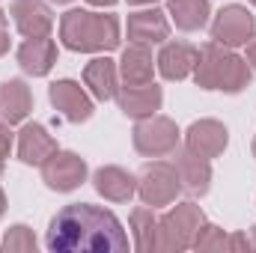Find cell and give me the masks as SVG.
Segmentation results:
<instances>
[{"label":"cell","instance_id":"obj_1","mask_svg":"<svg viewBox=\"0 0 256 253\" xmlns=\"http://www.w3.org/2000/svg\"><path fill=\"white\" fill-rule=\"evenodd\" d=\"M45 244L57 253H122L128 238L114 212L92 202H72L60 208L48 224Z\"/></svg>","mask_w":256,"mask_h":253},{"label":"cell","instance_id":"obj_2","mask_svg":"<svg viewBox=\"0 0 256 253\" xmlns=\"http://www.w3.org/2000/svg\"><path fill=\"white\" fill-rule=\"evenodd\" d=\"M60 39L66 48L84 54L114 51L120 45V21L116 15H104V12L68 9L60 18Z\"/></svg>","mask_w":256,"mask_h":253},{"label":"cell","instance_id":"obj_3","mask_svg":"<svg viewBox=\"0 0 256 253\" xmlns=\"http://www.w3.org/2000/svg\"><path fill=\"white\" fill-rule=\"evenodd\" d=\"M250 66L244 57L230 51L220 42H208L200 51V60L194 68V80L202 90H220V92H242L250 84Z\"/></svg>","mask_w":256,"mask_h":253},{"label":"cell","instance_id":"obj_4","mask_svg":"<svg viewBox=\"0 0 256 253\" xmlns=\"http://www.w3.org/2000/svg\"><path fill=\"white\" fill-rule=\"evenodd\" d=\"M206 214L196 202H179L173 212L158 218V250H188L196 242Z\"/></svg>","mask_w":256,"mask_h":253},{"label":"cell","instance_id":"obj_5","mask_svg":"<svg viewBox=\"0 0 256 253\" xmlns=\"http://www.w3.org/2000/svg\"><path fill=\"white\" fill-rule=\"evenodd\" d=\"M182 190V179H179V170L167 161H155V164H146L137 176V194L146 206L158 208V206H170L176 200V194Z\"/></svg>","mask_w":256,"mask_h":253},{"label":"cell","instance_id":"obj_6","mask_svg":"<svg viewBox=\"0 0 256 253\" xmlns=\"http://www.w3.org/2000/svg\"><path fill=\"white\" fill-rule=\"evenodd\" d=\"M134 149L146 158H161V155H170L176 152L179 146V128L173 120L167 116H146L134 126Z\"/></svg>","mask_w":256,"mask_h":253},{"label":"cell","instance_id":"obj_7","mask_svg":"<svg viewBox=\"0 0 256 253\" xmlns=\"http://www.w3.org/2000/svg\"><path fill=\"white\" fill-rule=\"evenodd\" d=\"M256 30V18L238 3H230L218 12L214 24H212V39L226 45V48H236V45H248L250 36Z\"/></svg>","mask_w":256,"mask_h":253},{"label":"cell","instance_id":"obj_8","mask_svg":"<svg viewBox=\"0 0 256 253\" xmlns=\"http://www.w3.org/2000/svg\"><path fill=\"white\" fill-rule=\"evenodd\" d=\"M42 179L51 190H74L78 185H84L86 179V161L74 152H54L45 164H42Z\"/></svg>","mask_w":256,"mask_h":253},{"label":"cell","instance_id":"obj_9","mask_svg":"<svg viewBox=\"0 0 256 253\" xmlns=\"http://www.w3.org/2000/svg\"><path fill=\"white\" fill-rule=\"evenodd\" d=\"M116 102H120V110L126 116H131V120H146V116H155V110H161L164 92L152 80L149 84H137V86L126 84L116 92Z\"/></svg>","mask_w":256,"mask_h":253},{"label":"cell","instance_id":"obj_10","mask_svg":"<svg viewBox=\"0 0 256 253\" xmlns=\"http://www.w3.org/2000/svg\"><path fill=\"white\" fill-rule=\"evenodd\" d=\"M51 104L63 114L68 122H86L92 116V102L74 80H57L51 84Z\"/></svg>","mask_w":256,"mask_h":253},{"label":"cell","instance_id":"obj_11","mask_svg":"<svg viewBox=\"0 0 256 253\" xmlns=\"http://www.w3.org/2000/svg\"><path fill=\"white\" fill-rule=\"evenodd\" d=\"M9 15L15 21V27L27 36V39H39L48 36L54 27V15L42 0H15L9 6Z\"/></svg>","mask_w":256,"mask_h":253},{"label":"cell","instance_id":"obj_12","mask_svg":"<svg viewBox=\"0 0 256 253\" xmlns=\"http://www.w3.org/2000/svg\"><path fill=\"white\" fill-rule=\"evenodd\" d=\"M226 143H230V131H226V126H220L218 120H200V122H194L188 128V149L196 152L200 158L212 161V158L224 155Z\"/></svg>","mask_w":256,"mask_h":253},{"label":"cell","instance_id":"obj_13","mask_svg":"<svg viewBox=\"0 0 256 253\" xmlns=\"http://www.w3.org/2000/svg\"><path fill=\"white\" fill-rule=\"evenodd\" d=\"M57 152V140L48 134V128L39 126V122H27L18 134V158L24 164H33V167H42L51 155Z\"/></svg>","mask_w":256,"mask_h":253},{"label":"cell","instance_id":"obj_14","mask_svg":"<svg viewBox=\"0 0 256 253\" xmlns=\"http://www.w3.org/2000/svg\"><path fill=\"white\" fill-rule=\"evenodd\" d=\"M170 36V21L161 9H143L128 15V39L137 45H158Z\"/></svg>","mask_w":256,"mask_h":253},{"label":"cell","instance_id":"obj_15","mask_svg":"<svg viewBox=\"0 0 256 253\" xmlns=\"http://www.w3.org/2000/svg\"><path fill=\"white\" fill-rule=\"evenodd\" d=\"M176 170H179V179H182V188L185 190H191L194 196L208 194V185H212L208 158H200V155L191 152L188 146H185V149L176 146Z\"/></svg>","mask_w":256,"mask_h":253},{"label":"cell","instance_id":"obj_16","mask_svg":"<svg viewBox=\"0 0 256 253\" xmlns=\"http://www.w3.org/2000/svg\"><path fill=\"white\" fill-rule=\"evenodd\" d=\"M196 60H200V51L188 45V42H167L158 54V68L167 80H185L196 68Z\"/></svg>","mask_w":256,"mask_h":253},{"label":"cell","instance_id":"obj_17","mask_svg":"<svg viewBox=\"0 0 256 253\" xmlns=\"http://www.w3.org/2000/svg\"><path fill=\"white\" fill-rule=\"evenodd\" d=\"M33 110V96L30 86L24 80H3L0 84V122L15 126L21 120H27V114Z\"/></svg>","mask_w":256,"mask_h":253},{"label":"cell","instance_id":"obj_18","mask_svg":"<svg viewBox=\"0 0 256 253\" xmlns=\"http://www.w3.org/2000/svg\"><path fill=\"white\" fill-rule=\"evenodd\" d=\"M57 63V45L48 39V36H39V39H27L21 48H18V66L33 74V78H42L48 74Z\"/></svg>","mask_w":256,"mask_h":253},{"label":"cell","instance_id":"obj_19","mask_svg":"<svg viewBox=\"0 0 256 253\" xmlns=\"http://www.w3.org/2000/svg\"><path fill=\"white\" fill-rule=\"evenodd\" d=\"M92 185L110 202H128L137 194V179L122 167H98L92 176Z\"/></svg>","mask_w":256,"mask_h":253},{"label":"cell","instance_id":"obj_20","mask_svg":"<svg viewBox=\"0 0 256 253\" xmlns=\"http://www.w3.org/2000/svg\"><path fill=\"white\" fill-rule=\"evenodd\" d=\"M84 80H86V86L92 90V96L98 102L116 98V92H120V72H116V63L108 60V57H96L92 63H86Z\"/></svg>","mask_w":256,"mask_h":253},{"label":"cell","instance_id":"obj_21","mask_svg":"<svg viewBox=\"0 0 256 253\" xmlns=\"http://www.w3.org/2000/svg\"><path fill=\"white\" fill-rule=\"evenodd\" d=\"M152 72H155L152 51H149L146 45L131 42L126 51H122V60H120V74H122V80L131 84V86L149 84V80H152Z\"/></svg>","mask_w":256,"mask_h":253},{"label":"cell","instance_id":"obj_22","mask_svg":"<svg viewBox=\"0 0 256 253\" xmlns=\"http://www.w3.org/2000/svg\"><path fill=\"white\" fill-rule=\"evenodd\" d=\"M167 12L179 30L194 33L208 21V0H167Z\"/></svg>","mask_w":256,"mask_h":253},{"label":"cell","instance_id":"obj_23","mask_svg":"<svg viewBox=\"0 0 256 253\" xmlns=\"http://www.w3.org/2000/svg\"><path fill=\"white\" fill-rule=\"evenodd\" d=\"M131 236H134V248L140 253L158 250V218L152 214V206L131 212Z\"/></svg>","mask_w":256,"mask_h":253},{"label":"cell","instance_id":"obj_24","mask_svg":"<svg viewBox=\"0 0 256 253\" xmlns=\"http://www.w3.org/2000/svg\"><path fill=\"white\" fill-rule=\"evenodd\" d=\"M3 250L6 253H33L36 250V236H33V230L24 226V224H15V226L6 232V238H3Z\"/></svg>","mask_w":256,"mask_h":253},{"label":"cell","instance_id":"obj_25","mask_svg":"<svg viewBox=\"0 0 256 253\" xmlns=\"http://www.w3.org/2000/svg\"><path fill=\"white\" fill-rule=\"evenodd\" d=\"M196 250H230V236L212 224H202L200 232H196V242H194Z\"/></svg>","mask_w":256,"mask_h":253},{"label":"cell","instance_id":"obj_26","mask_svg":"<svg viewBox=\"0 0 256 253\" xmlns=\"http://www.w3.org/2000/svg\"><path fill=\"white\" fill-rule=\"evenodd\" d=\"M9 152H12V131H9L6 122H0V173H3V167H6Z\"/></svg>","mask_w":256,"mask_h":253},{"label":"cell","instance_id":"obj_27","mask_svg":"<svg viewBox=\"0 0 256 253\" xmlns=\"http://www.w3.org/2000/svg\"><path fill=\"white\" fill-rule=\"evenodd\" d=\"M9 51V30H6V15L0 12V57Z\"/></svg>","mask_w":256,"mask_h":253},{"label":"cell","instance_id":"obj_28","mask_svg":"<svg viewBox=\"0 0 256 253\" xmlns=\"http://www.w3.org/2000/svg\"><path fill=\"white\" fill-rule=\"evenodd\" d=\"M248 66L256 72V36H250V42H248Z\"/></svg>","mask_w":256,"mask_h":253},{"label":"cell","instance_id":"obj_29","mask_svg":"<svg viewBox=\"0 0 256 253\" xmlns=\"http://www.w3.org/2000/svg\"><path fill=\"white\" fill-rule=\"evenodd\" d=\"M248 238H250V250H256V226H250V232H248Z\"/></svg>","mask_w":256,"mask_h":253},{"label":"cell","instance_id":"obj_30","mask_svg":"<svg viewBox=\"0 0 256 253\" xmlns=\"http://www.w3.org/2000/svg\"><path fill=\"white\" fill-rule=\"evenodd\" d=\"M90 3H92V6H114L116 0H90Z\"/></svg>","mask_w":256,"mask_h":253},{"label":"cell","instance_id":"obj_31","mask_svg":"<svg viewBox=\"0 0 256 253\" xmlns=\"http://www.w3.org/2000/svg\"><path fill=\"white\" fill-rule=\"evenodd\" d=\"M3 212H6V194H3V188H0V218H3Z\"/></svg>","mask_w":256,"mask_h":253},{"label":"cell","instance_id":"obj_32","mask_svg":"<svg viewBox=\"0 0 256 253\" xmlns=\"http://www.w3.org/2000/svg\"><path fill=\"white\" fill-rule=\"evenodd\" d=\"M128 3H152V0H128Z\"/></svg>","mask_w":256,"mask_h":253},{"label":"cell","instance_id":"obj_33","mask_svg":"<svg viewBox=\"0 0 256 253\" xmlns=\"http://www.w3.org/2000/svg\"><path fill=\"white\" fill-rule=\"evenodd\" d=\"M254 158H256V137H254Z\"/></svg>","mask_w":256,"mask_h":253},{"label":"cell","instance_id":"obj_34","mask_svg":"<svg viewBox=\"0 0 256 253\" xmlns=\"http://www.w3.org/2000/svg\"><path fill=\"white\" fill-rule=\"evenodd\" d=\"M54 3H68V0H54Z\"/></svg>","mask_w":256,"mask_h":253},{"label":"cell","instance_id":"obj_35","mask_svg":"<svg viewBox=\"0 0 256 253\" xmlns=\"http://www.w3.org/2000/svg\"><path fill=\"white\" fill-rule=\"evenodd\" d=\"M250 3H254V6H256V0H250Z\"/></svg>","mask_w":256,"mask_h":253}]
</instances>
